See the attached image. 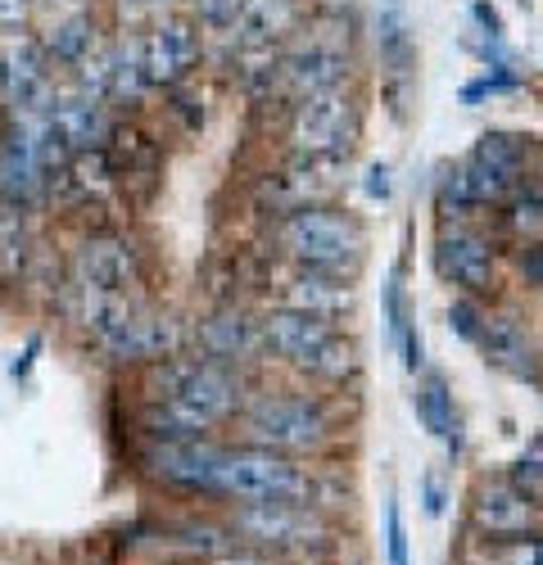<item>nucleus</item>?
<instances>
[{"label": "nucleus", "instance_id": "obj_30", "mask_svg": "<svg viewBox=\"0 0 543 565\" xmlns=\"http://www.w3.org/2000/svg\"><path fill=\"white\" fill-rule=\"evenodd\" d=\"M439 507H444V498H439V484L426 476V511H430V515H439Z\"/></svg>", "mask_w": 543, "mask_h": 565}, {"label": "nucleus", "instance_id": "obj_25", "mask_svg": "<svg viewBox=\"0 0 543 565\" xmlns=\"http://www.w3.org/2000/svg\"><path fill=\"white\" fill-rule=\"evenodd\" d=\"M385 317H390V340L403 349V340L413 335V317H407V303H403V280L390 276L385 286Z\"/></svg>", "mask_w": 543, "mask_h": 565}, {"label": "nucleus", "instance_id": "obj_28", "mask_svg": "<svg viewBox=\"0 0 543 565\" xmlns=\"http://www.w3.org/2000/svg\"><path fill=\"white\" fill-rule=\"evenodd\" d=\"M448 317H453V326H458V335H462V340H480V321H485V317H480L467 299L453 303V312H448Z\"/></svg>", "mask_w": 543, "mask_h": 565}, {"label": "nucleus", "instance_id": "obj_20", "mask_svg": "<svg viewBox=\"0 0 543 565\" xmlns=\"http://www.w3.org/2000/svg\"><path fill=\"white\" fill-rule=\"evenodd\" d=\"M263 344V331H254V326L245 317H217L204 326V349L213 362H232V358H249L254 349Z\"/></svg>", "mask_w": 543, "mask_h": 565}, {"label": "nucleus", "instance_id": "obj_6", "mask_svg": "<svg viewBox=\"0 0 543 565\" xmlns=\"http://www.w3.org/2000/svg\"><path fill=\"white\" fill-rule=\"evenodd\" d=\"M358 136V105L344 86L317 90V96H304L299 114H295V146L317 159V163H336L349 154Z\"/></svg>", "mask_w": 543, "mask_h": 565}, {"label": "nucleus", "instance_id": "obj_22", "mask_svg": "<svg viewBox=\"0 0 543 565\" xmlns=\"http://www.w3.org/2000/svg\"><path fill=\"white\" fill-rule=\"evenodd\" d=\"M417 416L426 420V430L430 435H439V439H448L453 435V394H448V381L444 375H426L422 381V390H417Z\"/></svg>", "mask_w": 543, "mask_h": 565}, {"label": "nucleus", "instance_id": "obj_21", "mask_svg": "<svg viewBox=\"0 0 543 565\" xmlns=\"http://www.w3.org/2000/svg\"><path fill=\"white\" fill-rule=\"evenodd\" d=\"M91 51H96V23L86 14H73L55 28V36L45 41V55L60 60V64H82Z\"/></svg>", "mask_w": 543, "mask_h": 565}, {"label": "nucleus", "instance_id": "obj_14", "mask_svg": "<svg viewBox=\"0 0 543 565\" xmlns=\"http://www.w3.org/2000/svg\"><path fill=\"white\" fill-rule=\"evenodd\" d=\"M476 525L489 530L493 539L530 534L539 525V502H530L517 484H489L476 502Z\"/></svg>", "mask_w": 543, "mask_h": 565}, {"label": "nucleus", "instance_id": "obj_8", "mask_svg": "<svg viewBox=\"0 0 543 565\" xmlns=\"http://www.w3.org/2000/svg\"><path fill=\"white\" fill-rule=\"evenodd\" d=\"M136 60L150 86H172L200 64V28L191 19H159L136 45Z\"/></svg>", "mask_w": 543, "mask_h": 565}, {"label": "nucleus", "instance_id": "obj_29", "mask_svg": "<svg viewBox=\"0 0 543 565\" xmlns=\"http://www.w3.org/2000/svg\"><path fill=\"white\" fill-rule=\"evenodd\" d=\"M390 565H407V539H403L398 502H390Z\"/></svg>", "mask_w": 543, "mask_h": 565}, {"label": "nucleus", "instance_id": "obj_3", "mask_svg": "<svg viewBox=\"0 0 543 565\" xmlns=\"http://www.w3.org/2000/svg\"><path fill=\"white\" fill-rule=\"evenodd\" d=\"M281 245L295 263H304L308 271H327V276H344L362 263V226L344 213L331 209H290L286 226H281Z\"/></svg>", "mask_w": 543, "mask_h": 565}, {"label": "nucleus", "instance_id": "obj_32", "mask_svg": "<svg viewBox=\"0 0 543 565\" xmlns=\"http://www.w3.org/2000/svg\"><path fill=\"white\" fill-rule=\"evenodd\" d=\"M123 6H127V10H136V14H141V10H159L163 0H123Z\"/></svg>", "mask_w": 543, "mask_h": 565}, {"label": "nucleus", "instance_id": "obj_24", "mask_svg": "<svg viewBox=\"0 0 543 565\" xmlns=\"http://www.w3.org/2000/svg\"><path fill=\"white\" fill-rule=\"evenodd\" d=\"M485 565H543V539H508L498 543Z\"/></svg>", "mask_w": 543, "mask_h": 565}, {"label": "nucleus", "instance_id": "obj_5", "mask_svg": "<svg viewBox=\"0 0 543 565\" xmlns=\"http://www.w3.org/2000/svg\"><path fill=\"white\" fill-rule=\"evenodd\" d=\"M249 439L263 444L267 452H312L331 435V416L317 398L304 394H263L245 412Z\"/></svg>", "mask_w": 543, "mask_h": 565}, {"label": "nucleus", "instance_id": "obj_4", "mask_svg": "<svg viewBox=\"0 0 543 565\" xmlns=\"http://www.w3.org/2000/svg\"><path fill=\"white\" fill-rule=\"evenodd\" d=\"M521 172H525V154H521V140L517 136H503L493 131L485 136L480 146L467 154V163L458 172L444 177V209H476V204H498L508 200L517 185H521Z\"/></svg>", "mask_w": 543, "mask_h": 565}, {"label": "nucleus", "instance_id": "obj_7", "mask_svg": "<svg viewBox=\"0 0 543 565\" xmlns=\"http://www.w3.org/2000/svg\"><path fill=\"white\" fill-rule=\"evenodd\" d=\"M281 73H286V82H290V90L299 100L317 96V90L344 86V73H349L344 41L336 36V28H308L295 51L281 60Z\"/></svg>", "mask_w": 543, "mask_h": 565}, {"label": "nucleus", "instance_id": "obj_13", "mask_svg": "<svg viewBox=\"0 0 543 565\" xmlns=\"http://www.w3.org/2000/svg\"><path fill=\"white\" fill-rule=\"evenodd\" d=\"M45 118H51V127L64 136V146L73 154L96 150L100 140L109 136L100 100L86 96V90H64V96H51V109H45Z\"/></svg>", "mask_w": 543, "mask_h": 565}, {"label": "nucleus", "instance_id": "obj_1", "mask_svg": "<svg viewBox=\"0 0 543 565\" xmlns=\"http://www.w3.org/2000/svg\"><path fill=\"white\" fill-rule=\"evenodd\" d=\"M209 493L236 498L245 507L281 502V507H312L322 498V480L312 470L286 461L281 452L267 448H217Z\"/></svg>", "mask_w": 543, "mask_h": 565}, {"label": "nucleus", "instance_id": "obj_9", "mask_svg": "<svg viewBox=\"0 0 543 565\" xmlns=\"http://www.w3.org/2000/svg\"><path fill=\"white\" fill-rule=\"evenodd\" d=\"M236 530L249 534L254 543L277 547V552H304V547H322L327 543V525L317 521L308 507H281V502L241 507L236 511Z\"/></svg>", "mask_w": 543, "mask_h": 565}, {"label": "nucleus", "instance_id": "obj_10", "mask_svg": "<svg viewBox=\"0 0 543 565\" xmlns=\"http://www.w3.org/2000/svg\"><path fill=\"white\" fill-rule=\"evenodd\" d=\"M45 64H51V55L32 36H10L0 45V77H6L10 100L23 114L51 109V73H45Z\"/></svg>", "mask_w": 543, "mask_h": 565}, {"label": "nucleus", "instance_id": "obj_26", "mask_svg": "<svg viewBox=\"0 0 543 565\" xmlns=\"http://www.w3.org/2000/svg\"><path fill=\"white\" fill-rule=\"evenodd\" d=\"M195 10L209 28H236L241 14L249 10V0H195Z\"/></svg>", "mask_w": 543, "mask_h": 565}, {"label": "nucleus", "instance_id": "obj_19", "mask_svg": "<svg viewBox=\"0 0 543 565\" xmlns=\"http://www.w3.org/2000/svg\"><path fill=\"white\" fill-rule=\"evenodd\" d=\"M286 308L295 312H308V317H322V321H336L353 308V290L344 280L327 276V271H304L295 286L286 290Z\"/></svg>", "mask_w": 543, "mask_h": 565}, {"label": "nucleus", "instance_id": "obj_27", "mask_svg": "<svg viewBox=\"0 0 543 565\" xmlns=\"http://www.w3.org/2000/svg\"><path fill=\"white\" fill-rule=\"evenodd\" d=\"M512 222L521 226V231H534L539 222H543V200L530 191V195H517V204H512Z\"/></svg>", "mask_w": 543, "mask_h": 565}, {"label": "nucleus", "instance_id": "obj_2", "mask_svg": "<svg viewBox=\"0 0 543 565\" xmlns=\"http://www.w3.org/2000/svg\"><path fill=\"white\" fill-rule=\"evenodd\" d=\"M258 331H263V344L281 362L317 375V381H344L353 371V344L336 331V321L281 308V312H272Z\"/></svg>", "mask_w": 543, "mask_h": 565}, {"label": "nucleus", "instance_id": "obj_17", "mask_svg": "<svg viewBox=\"0 0 543 565\" xmlns=\"http://www.w3.org/2000/svg\"><path fill=\"white\" fill-rule=\"evenodd\" d=\"M213 457H217V448L213 444H204V439H195V444H163L150 461H155V470L168 480V484H177V489H195V493H209V480H213Z\"/></svg>", "mask_w": 543, "mask_h": 565}, {"label": "nucleus", "instance_id": "obj_18", "mask_svg": "<svg viewBox=\"0 0 543 565\" xmlns=\"http://www.w3.org/2000/svg\"><path fill=\"white\" fill-rule=\"evenodd\" d=\"M295 19H299L295 0H249V10L236 23L241 51H272V41L295 32Z\"/></svg>", "mask_w": 543, "mask_h": 565}, {"label": "nucleus", "instance_id": "obj_16", "mask_svg": "<svg viewBox=\"0 0 543 565\" xmlns=\"http://www.w3.org/2000/svg\"><path fill=\"white\" fill-rule=\"evenodd\" d=\"M476 344H485L489 362H493V366H503V371H512L517 381H534V375H539L534 344L525 340V331H521L512 317H485Z\"/></svg>", "mask_w": 543, "mask_h": 565}, {"label": "nucleus", "instance_id": "obj_31", "mask_svg": "<svg viewBox=\"0 0 543 565\" xmlns=\"http://www.w3.org/2000/svg\"><path fill=\"white\" fill-rule=\"evenodd\" d=\"M28 0H0V19H19Z\"/></svg>", "mask_w": 543, "mask_h": 565}, {"label": "nucleus", "instance_id": "obj_15", "mask_svg": "<svg viewBox=\"0 0 543 565\" xmlns=\"http://www.w3.org/2000/svg\"><path fill=\"white\" fill-rule=\"evenodd\" d=\"M41 185H45V168L32 150L28 131L19 127L6 136V146H0V195L10 204H28L41 195Z\"/></svg>", "mask_w": 543, "mask_h": 565}, {"label": "nucleus", "instance_id": "obj_34", "mask_svg": "<svg viewBox=\"0 0 543 565\" xmlns=\"http://www.w3.org/2000/svg\"><path fill=\"white\" fill-rule=\"evenodd\" d=\"M222 565H267V561H222Z\"/></svg>", "mask_w": 543, "mask_h": 565}, {"label": "nucleus", "instance_id": "obj_11", "mask_svg": "<svg viewBox=\"0 0 543 565\" xmlns=\"http://www.w3.org/2000/svg\"><path fill=\"white\" fill-rule=\"evenodd\" d=\"M77 280L82 295H127L136 286V258L123 241H86L77 254Z\"/></svg>", "mask_w": 543, "mask_h": 565}, {"label": "nucleus", "instance_id": "obj_23", "mask_svg": "<svg viewBox=\"0 0 543 565\" xmlns=\"http://www.w3.org/2000/svg\"><path fill=\"white\" fill-rule=\"evenodd\" d=\"M512 484H517L530 502H543V439H534V444L521 452V461H517V470H512Z\"/></svg>", "mask_w": 543, "mask_h": 565}, {"label": "nucleus", "instance_id": "obj_12", "mask_svg": "<svg viewBox=\"0 0 543 565\" xmlns=\"http://www.w3.org/2000/svg\"><path fill=\"white\" fill-rule=\"evenodd\" d=\"M435 263L448 280H458L467 290H489V280H493V249H489L485 235H476L467 226H453L439 235Z\"/></svg>", "mask_w": 543, "mask_h": 565}, {"label": "nucleus", "instance_id": "obj_33", "mask_svg": "<svg viewBox=\"0 0 543 565\" xmlns=\"http://www.w3.org/2000/svg\"><path fill=\"white\" fill-rule=\"evenodd\" d=\"M390 191V181H385V168H376L372 172V195H385Z\"/></svg>", "mask_w": 543, "mask_h": 565}]
</instances>
